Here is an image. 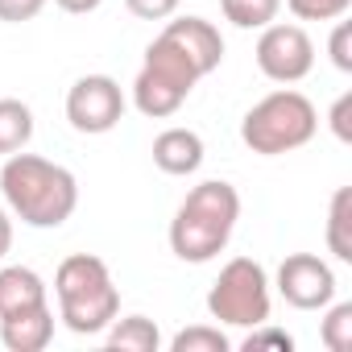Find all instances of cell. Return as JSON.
<instances>
[{
  "label": "cell",
  "instance_id": "2e32d148",
  "mask_svg": "<svg viewBox=\"0 0 352 352\" xmlns=\"http://www.w3.org/2000/svg\"><path fill=\"white\" fill-rule=\"evenodd\" d=\"M34 141V112L21 100H0V153H21Z\"/></svg>",
  "mask_w": 352,
  "mask_h": 352
},
{
  "label": "cell",
  "instance_id": "ac0fdd59",
  "mask_svg": "<svg viewBox=\"0 0 352 352\" xmlns=\"http://www.w3.org/2000/svg\"><path fill=\"white\" fill-rule=\"evenodd\" d=\"M228 348H232V340L224 336L220 323H195L170 340V352H228Z\"/></svg>",
  "mask_w": 352,
  "mask_h": 352
},
{
  "label": "cell",
  "instance_id": "5b68a950",
  "mask_svg": "<svg viewBox=\"0 0 352 352\" xmlns=\"http://www.w3.org/2000/svg\"><path fill=\"white\" fill-rule=\"evenodd\" d=\"M199 79L204 75L195 71V63L174 46L170 38L157 34L149 42V50H145V63H141L137 79H133V104H137L141 116L166 120V116H174L187 104V96L195 91Z\"/></svg>",
  "mask_w": 352,
  "mask_h": 352
},
{
  "label": "cell",
  "instance_id": "603a6c76",
  "mask_svg": "<svg viewBox=\"0 0 352 352\" xmlns=\"http://www.w3.org/2000/svg\"><path fill=\"white\" fill-rule=\"evenodd\" d=\"M179 5L183 0H124V9L141 21H166V17L179 13Z\"/></svg>",
  "mask_w": 352,
  "mask_h": 352
},
{
  "label": "cell",
  "instance_id": "8fae6325",
  "mask_svg": "<svg viewBox=\"0 0 352 352\" xmlns=\"http://www.w3.org/2000/svg\"><path fill=\"white\" fill-rule=\"evenodd\" d=\"M50 340H54V311H50V302L0 315V344H5L9 352H42V348H50Z\"/></svg>",
  "mask_w": 352,
  "mask_h": 352
},
{
  "label": "cell",
  "instance_id": "4316f807",
  "mask_svg": "<svg viewBox=\"0 0 352 352\" xmlns=\"http://www.w3.org/2000/svg\"><path fill=\"white\" fill-rule=\"evenodd\" d=\"M9 249H13V220H9L5 208H0V261L9 257Z\"/></svg>",
  "mask_w": 352,
  "mask_h": 352
},
{
  "label": "cell",
  "instance_id": "7402d4cb",
  "mask_svg": "<svg viewBox=\"0 0 352 352\" xmlns=\"http://www.w3.org/2000/svg\"><path fill=\"white\" fill-rule=\"evenodd\" d=\"M327 54H331V63H336V71H352V25L348 21H336V30H331V42H327Z\"/></svg>",
  "mask_w": 352,
  "mask_h": 352
},
{
  "label": "cell",
  "instance_id": "44dd1931",
  "mask_svg": "<svg viewBox=\"0 0 352 352\" xmlns=\"http://www.w3.org/2000/svg\"><path fill=\"white\" fill-rule=\"evenodd\" d=\"M241 348H245V352H261V348L290 352V348H294V340H290V331H282V327L257 323V327H249V336H245V344H241Z\"/></svg>",
  "mask_w": 352,
  "mask_h": 352
},
{
  "label": "cell",
  "instance_id": "ba28073f",
  "mask_svg": "<svg viewBox=\"0 0 352 352\" xmlns=\"http://www.w3.org/2000/svg\"><path fill=\"white\" fill-rule=\"evenodd\" d=\"M67 120L75 133L100 137L124 120V91L112 75H83L67 91Z\"/></svg>",
  "mask_w": 352,
  "mask_h": 352
},
{
  "label": "cell",
  "instance_id": "e0dca14e",
  "mask_svg": "<svg viewBox=\"0 0 352 352\" xmlns=\"http://www.w3.org/2000/svg\"><path fill=\"white\" fill-rule=\"evenodd\" d=\"M220 9L236 30H265L270 21H278L282 0H220Z\"/></svg>",
  "mask_w": 352,
  "mask_h": 352
},
{
  "label": "cell",
  "instance_id": "277c9868",
  "mask_svg": "<svg viewBox=\"0 0 352 352\" xmlns=\"http://www.w3.org/2000/svg\"><path fill=\"white\" fill-rule=\"evenodd\" d=\"M319 133V112L315 104L294 91V87H278L265 100H257L245 120H241V141L261 153V157H278L290 149H302L311 137Z\"/></svg>",
  "mask_w": 352,
  "mask_h": 352
},
{
  "label": "cell",
  "instance_id": "484cf974",
  "mask_svg": "<svg viewBox=\"0 0 352 352\" xmlns=\"http://www.w3.org/2000/svg\"><path fill=\"white\" fill-rule=\"evenodd\" d=\"M54 5L63 9V13H75V17H83V13H96L104 0H54Z\"/></svg>",
  "mask_w": 352,
  "mask_h": 352
},
{
  "label": "cell",
  "instance_id": "d4e9b609",
  "mask_svg": "<svg viewBox=\"0 0 352 352\" xmlns=\"http://www.w3.org/2000/svg\"><path fill=\"white\" fill-rule=\"evenodd\" d=\"M348 116H352V91H344V96L331 104V116H327V120H331V133H336L340 141H352V120H348Z\"/></svg>",
  "mask_w": 352,
  "mask_h": 352
},
{
  "label": "cell",
  "instance_id": "5bb4252c",
  "mask_svg": "<svg viewBox=\"0 0 352 352\" xmlns=\"http://www.w3.org/2000/svg\"><path fill=\"white\" fill-rule=\"evenodd\" d=\"M104 340L112 352H157L162 348V331L153 319L145 315H124V319H112L104 327Z\"/></svg>",
  "mask_w": 352,
  "mask_h": 352
},
{
  "label": "cell",
  "instance_id": "30bf717a",
  "mask_svg": "<svg viewBox=\"0 0 352 352\" xmlns=\"http://www.w3.org/2000/svg\"><path fill=\"white\" fill-rule=\"evenodd\" d=\"M162 38H170L174 46H179L195 63L199 75H212L224 63V38H220V30L208 17H174V21H166Z\"/></svg>",
  "mask_w": 352,
  "mask_h": 352
},
{
  "label": "cell",
  "instance_id": "3957f363",
  "mask_svg": "<svg viewBox=\"0 0 352 352\" xmlns=\"http://www.w3.org/2000/svg\"><path fill=\"white\" fill-rule=\"evenodd\" d=\"M54 294H58V319L75 336H100L120 315V290L108 265L91 253H71L58 265Z\"/></svg>",
  "mask_w": 352,
  "mask_h": 352
},
{
  "label": "cell",
  "instance_id": "4fadbf2b",
  "mask_svg": "<svg viewBox=\"0 0 352 352\" xmlns=\"http://www.w3.org/2000/svg\"><path fill=\"white\" fill-rule=\"evenodd\" d=\"M42 302H46V282H42L38 270H30V265H5L0 270V315L42 307Z\"/></svg>",
  "mask_w": 352,
  "mask_h": 352
},
{
  "label": "cell",
  "instance_id": "ffe728a7",
  "mask_svg": "<svg viewBox=\"0 0 352 352\" xmlns=\"http://www.w3.org/2000/svg\"><path fill=\"white\" fill-rule=\"evenodd\" d=\"M352 0H286V9L298 21H340Z\"/></svg>",
  "mask_w": 352,
  "mask_h": 352
},
{
  "label": "cell",
  "instance_id": "7a4b0ae2",
  "mask_svg": "<svg viewBox=\"0 0 352 352\" xmlns=\"http://www.w3.org/2000/svg\"><path fill=\"white\" fill-rule=\"evenodd\" d=\"M241 220V195L232 183L224 179H208L199 183L170 220V249L179 261L204 265L212 257H220L232 241V228Z\"/></svg>",
  "mask_w": 352,
  "mask_h": 352
},
{
  "label": "cell",
  "instance_id": "9c48e42d",
  "mask_svg": "<svg viewBox=\"0 0 352 352\" xmlns=\"http://www.w3.org/2000/svg\"><path fill=\"white\" fill-rule=\"evenodd\" d=\"M274 286L294 311H323L336 298V274L315 253H290L278 265V282Z\"/></svg>",
  "mask_w": 352,
  "mask_h": 352
},
{
  "label": "cell",
  "instance_id": "6da1fadb",
  "mask_svg": "<svg viewBox=\"0 0 352 352\" xmlns=\"http://www.w3.org/2000/svg\"><path fill=\"white\" fill-rule=\"evenodd\" d=\"M0 191H5L9 212L30 228H58L79 208V183L75 174L50 157L38 153H9L0 166Z\"/></svg>",
  "mask_w": 352,
  "mask_h": 352
},
{
  "label": "cell",
  "instance_id": "cb8c5ba5",
  "mask_svg": "<svg viewBox=\"0 0 352 352\" xmlns=\"http://www.w3.org/2000/svg\"><path fill=\"white\" fill-rule=\"evenodd\" d=\"M42 9H46V0H0V21L21 25V21H34Z\"/></svg>",
  "mask_w": 352,
  "mask_h": 352
},
{
  "label": "cell",
  "instance_id": "52a82bcc",
  "mask_svg": "<svg viewBox=\"0 0 352 352\" xmlns=\"http://www.w3.org/2000/svg\"><path fill=\"white\" fill-rule=\"evenodd\" d=\"M257 67L265 79L274 83H298L311 75L315 67V42L302 25H290V21H270L257 38Z\"/></svg>",
  "mask_w": 352,
  "mask_h": 352
},
{
  "label": "cell",
  "instance_id": "7c38bea8",
  "mask_svg": "<svg viewBox=\"0 0 352 352\" xmlns=\"http://www.w3.org/2000/svg\"><path fill=\"white\" fill-rule=\"evenodd\" d=\"M153 166L174 179H187L204 166V137L195 129H166L153 137Z\"/></svg>",
  "mask_w": 352,
  "mask_h": 352
},
{
  "label": "cell",
  "instance_id": "8992f818",
  "mask_svg": "<svg viewBox=\"0 0 352 352\" xmlns=\"http://www.w3.org/2000/svg\"><path fill=\"white\" fill-rule=\"evenodd\" d=\"M270 274L253 257H232L208 290V315L224 327H257L270 323Z\"/></svg>",
  "mask_w": 352,
  "mask_h": 352
},
{
  "label": "cell",
  "instance_id": "9a60e30c",
  "mask_svg": "<svg viewBox=\"0 0 352 352\" xmlns=\"http://www.w3.org/2000/svg\"><path fill=\"white\" fill-rule=\"evenodd\" d=\"M327 253L336 261H352V187H340L327 208Z\"/></svg>",
  "mask_w": 352,
  "mask_h": 352
},
{
  "label": "cell",
  "instance_id": "d6986e66",
  "mask_svg": "<svg viewBox=\"0 0 352 352\" xmlns=\"http://www.w3.org/2000/svg\"><path fill=\"white\" fill-rule=\"evenodd\" d=\"M319 340H323L331 352H348V348H352V302H327V307H323Z\"/></svg>",
  "mask_w": 352,
  "mask_h": 352
}]
</instances>
